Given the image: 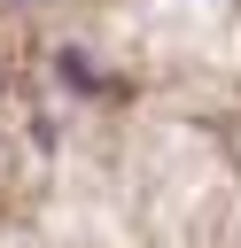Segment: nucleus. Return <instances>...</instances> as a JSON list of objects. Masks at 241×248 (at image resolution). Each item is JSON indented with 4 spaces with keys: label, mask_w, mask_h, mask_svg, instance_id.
<instances>
[{
    "label": "nucleus",
    "mask_w": 241,
    "mask_h": 248,
    "mask_svg": "<svg viewBox=\"0 0 241 248\" xmlns=\"http://www.w3.org/2000/svg\"><path fill=\"white\" fill-rule=\"evenodd\" d=\"M54 78H62V85H78V93H101V78H93V62H86L78 46H62V54H54Z\"/></svg>",
    "instance_id": "1"
}]
</instances>
